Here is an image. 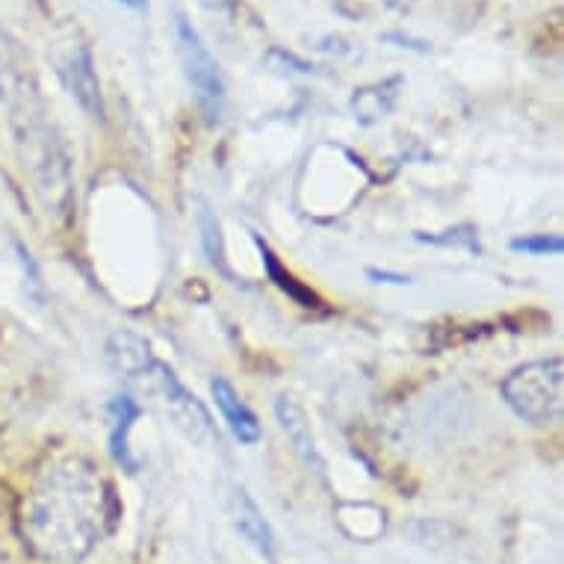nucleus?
Listing matches in <instances>:
<instances>
[{
  "label": "nucleus",
  "mask_w": 564,
  "mask_h": 564,
  "mask_svg": "<svg viewBox=\"0 0 564 564\" xmlns=\"http://www.w3.org/2000/svg\"><path fill=\"white\" fill-rule=\"evenodd\" d=\"M110 479L84 453H56L39 464L19 506L24 546L47 564H80L116 523Z\"/></svg>",
  "instance_id": "f257e3e1"
},
{
  "label": "nucleus",
  "mask_w": 564,
  "mask_h": 564,
  "mask_svg": "<svg viewBox=\"0 0 564 564\" xmlns=\"http://www.w3.org/2000/svg\"><path fill=\"white\" fill-rule=\"evenodd\" d=\"M0 104L7 110V121L33 193L47 214L63 219L75 204L72 154L51 121L33 56L3 28H0Z\"/></svg>",
  "instance_id": "f03ea898"
},
{
  "label": "nucleus",
  "mask_w": 564,
  "mask_h": 564,
  "mask_svg": "<svg viewBox=\"0 0 564 564\" xmlns=\"http://www.w3.org/2000/svg\"><path fill=\"white\" fill-rule=\"evenodd\" d=\"M506 405L532 426H558L564 416V361L558 355L511 370L500 384Z\"/></svg>",
  "instance_id": "7ed1b4c3"
},
{
  "label": "nucleus",
  "mask_w": 564,
  "mask_h": 564,
  "mask_svg": "<svg viewBox=\"0 0 564 564\" xmlns=\"http://www.w3.org/2000/svg\"><path fill=\"white\" fill-rule=\"evenodd\" d=\"M149 390L160 399V405L169 414V420L175 423V429L186 441H193L195 446H207V444H219V435H216L214 416L210 411L204 408V402L195 397L193 390L186 388L181 376H177L166 361H154L151 367L149 379L142 381V388Z\"/></svg>",
  "instance_id": "20e7f679"
},
{
  "label": "nucleus",
  "mask_w": 564,
  "mask_h": 564,
  "mask_svg": "<svg viewBox=\"0 0 564 564\" xmlns=\"http://www.w3.org/2000/svg\"><path fill=\"white\" fill-rule=\"evenodd\" d=\"M175 45L181 65H184L186 84L193 86L195 101H198V107L207 116V124H216L219 116H223L225 93H228L223 65L216 63L210 47L204 45L202 33L193 28V21L186 19L184 12L175 15Z\"/></svg>",
  "instance_id": "39448f33"
},
{
  "label": "nucleus",
  "mask_w": 564,
  "mask_h": 564,
  "mask_svg": "<svg viewBox=\"0 0 564 564\" xmlns=\"http://www.w3.org/2000/svg\"><path fill=\"white\" fill-rule=\"evenodd\" d=\"M59 77H63L68 93L75 95V101L80 104V110L89 119H104V95L93 47L86 42H77L75 47H68V54L59 59Z\"/></svg>",
  "instance_id": "423d86ee"
},
{
  "label": "nucleus",
  "mask_w": 564,
  "mask_h": 564,
  "mask_svg": "<svg viewBox=\"0 0 564 564\" xmlns=\"http://www.w3.org/2000/svg\"><path fill=\"white\" fill-rule=\"evenodd\" d=\"M104 358H107V367L116 379L137 390L142 388V381L149 379L151 367L158 361L151 343L139 337L137 332H128V328L110 334V340L104 346Z\"/></svg>",
  "instance_id": "0eeeda50"
},
{
  "label": "nucleus",
  "mask_w": 564,
  "mask_h": 564,
  "mask_svg": "<svg viewBox=\"0 0 564 564\" xmlns=\"http://www.w3.org/2000/svg\"><path fill=\"white\" fill-rule=\"evenodd\" d=\"M228 514H231L234 529L240 532L242 541H246V544H249L251 550L263 558V562L275 564V553H278L275 532H272L267 514H263V509L254 502V497H251L249 490L246 488L231 490Z\"/></svg>",
  "instance_id": "6e6552de"
},
{
  "label": "nucleus",
  "mask_w": 564,
  "mask_h": 564,
  "mask_svg": "<svg viewBox=\"0 0 564 564\" xmlns=\"http://www.w3.org/2000/svg\"><path fill=\"white\" fill-rule=\"evenodd\" d=\"M210 397H214L216 408H219V414H223L225 426L234 435V441L242 446H254L260 444V437H263V426H260L258 414L251 411L242 397L237 393L231 381L223 379V376H216L210 379Z\"/></svg>",
  "instance_id": "1a4fd4ad"
},
{
  "label": "nucleus",
  "mask_w": 564,
  "mask_h": 564,
  "mask_svg": "<svg viewBox=\"0 0 564 564\" xmlns=\"http://www.w3.org/2000/svg\"><path fill=\"white\" fill-rule=\"evenodd\" d=\"M275 420L278 426H281V432L288 435L293 453H296L307 467L323 470L325 462L323 455H319V446H316L314 429H311V420H307L305 408L299 405L293 397H288V393H281V397L275 399Z\"/></svg>",
  "instance_id": "9d476101"
},
{
  "label": "nucleus",
  "mask_w": 564,
  "mask_h": 564,
  "mask_svg": "<svg viewBox=\"0 0 564 564\" xmlns=\"http://www.w3.org/2000/svg\"><path fill=\"white\" fill-rule=\"evenodd\" d=\"M402 86H405V80L399 75L388 77V80H379V84L358 86L349 98V110L355 116V121L361 128H370L376 121L388 119L390 112L397 110Z\"/></svg>",
  "instance_id": "9b49d317"
},
{
  "label": "nucleus",
  "mask_w": 564,
  "mask_h": 564,
  "mask_svg": "<svg viewBox=\"0 0 564 564\" xmlns=\"http://www.w3.org/2000/svg\"><path fill=\"white\" fill-rule=\"evenodd\" d=\"M139 416H142V405L133 399V393H119L110 402V455L112 462L128 473L139 470V462L130 453V429Z\"/></svg>",
  "instance_id": "f8f14e48"
},
{
  "label": "nucleus",
  "mask_w": 564,
  "mask_h": 564,
  "mask_svg": "<svg viewBox=\"0 0 564 564\" xmlns=\"http://www.w3.org/2000/svg\"><path fill=\"white\" fill-rule=\"evenodd\" d=\"M195 228H198V240H202L204 258L207 263L225 278L231 275V267H228V258H225V237H223V223L219 216L207 202H198V210H195Z\"/></svg>",
  "instance_id": "ddd939ff"
},
{
  "label": "nucleus",
  "mask_w": 564,
  "mask_h": 564,
  "mask_svg": "<svg viewBox=\"0 0 564 564\" xmlns=\"http://www.w3.org/2000/svg\"><path fill=\"white\" fill-rule=\"evenodd\" d=\"M414 240L426 242V246H437V249H464L470 251V254H476V258L485 254L479 240V228L470 223L453 225V228H446V231H416Z\"/></svg>",
  "instance_id": "4468645a"
},
{
  "label": "nucleus",
  "mask_w": 564,
  "mask_h": 564,
  "mask_svg": "<svg viewBox=\"0 0 564 564\" xmlns=\"http://www.w3.org/2000/svg\"><path fill=\"white\" fill-rule=\"evenodd\" d=\"M254 242H258L260 254H263V267H267L269 278H275L278 288L284 290V293H288L290 299H296L299 305H305V307H316V305H319V299H316L314 293H311V290L302 288V284H299L296 278L290 275L288 269H284V267H281V263H278V258H275V254H272V251H269L267 242L260 240V237H254Z\"/></svg>",
  "instance_id": "2eb2a0df"
},
{
  "label": "nucleus",
  "mask_w": 564,
  "mask_h": 564,
  "mask_svg": "<svg viewBox=\"0 0 564 564\" xmlns=\"http://www.w3.org/2000/svg\"><path fill=\"white\" fill-rule=\"evenodd\" d=\"M509 249L529 258H558L564 251V240L558 234H527V237H514Z\"/></svg>",
  "instance_id": "dca6fc26"
},
{
  "label": "nucleus",
  "mask_w": 564,
  "mask_h": 564,
  "mask_svg": "<svg viewBox=\"0 0 564 564\" xmlns=\"http://www.w3.org/2000/svg\"><path fill=\"white\" fill-rule=\"evenodd\" d=\"M267 65L275 72H290V75H316V68L296 54H290L284 47H272L267 54Z\"/></svg>",
  "instance_id": "f3484780"
},
{
  "label": "nucleus",
  "mask_w": 564,
  "mask_h": 564,
  "mask_svg": "<svg viewBox=\"0 0 564 564\" xmlns=\"http://www.w3.org/2000/svg\"><path fill=\"white\" fill-rule=\"evenodd\" d=\"M367 278H370L372 284H393V288H405V284H411V275L390 272V269H379V267H367Z\"/></svg>",
  "instance_id": "a211bd4d"
},
{
  "label": "nucleus",
  "mask_w": 564,
  "mask_h": 564,
  "mask_svg": "<svg viewBox=\"0 0 564 564\" xmlns=\"http://www.w3.org/2000/svg\"><path fill=\"white\" fill-rule=\"evenodd\" d=\"M202 3L204 10H210V12H225L228 7H231V0H198Z\"/></svg>",
  "instance_id": "6ab92c4d"
},
{
  "label": "nucleus",
  "mask_w": 564,
  "mask_h": 564,
  "mask_svg": "<svg viewBox=\"0 0 564 564\" xmlns=\"http://www.w3.org/2000/svg\"><path fill=\"white\" fill-rule=\"evenodd\" d=\"M381 3H384V7H388V10L402 12V10H408V7H411V3H414V0H381Z\"/></svg>",
  "instance_id": "aec40b11"
},
{
  "label": "nucleus",
  "mask_w": 564,
  "mask_h": 564,
  "mask_svg": "<svg viewBox=\"0 0 564 564\" xmlns=\"http://www.w3.org/2000/svg\"><path fill=\"white\" fill-rule=\"evenodd\" d=\"M121 7H128V10H133V12H142L145 10V7H149V0H119Z\"/></svg>",
  "instance_id": "412c9836"
}]
</instances>
